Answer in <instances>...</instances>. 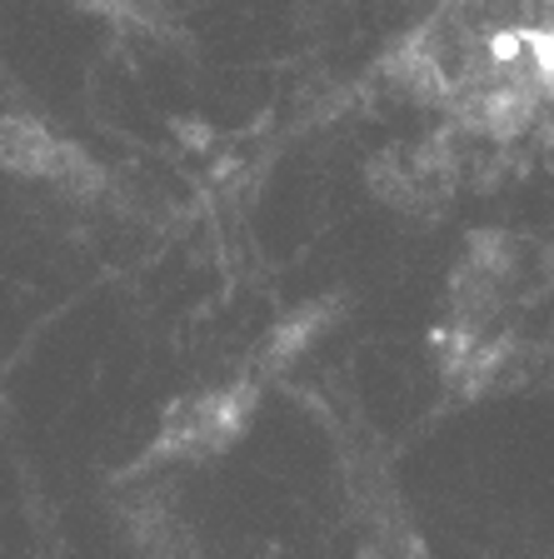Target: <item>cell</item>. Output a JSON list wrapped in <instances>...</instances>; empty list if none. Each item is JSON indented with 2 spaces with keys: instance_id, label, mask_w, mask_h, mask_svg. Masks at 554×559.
I'll use <instances>...</instances> for the list:
<instances>
[{
  "instance_id": "2",
  "label": "cell",
  "mask_w": 554,
  "mask_h": 559,
  "mask_svg": "<svg viewBox=\"0 0 554 559\" xmlns=\"http://www.w3.org/2000/svg\"><path fill=\"white\" fill-rule=\"evenodd\" d=\"M439 380L460 400L554 384V235L474 230L445 280Z\"/></svg>"
},
{
  "instance_id": "1",
  "label": "cell",
  "mask_w": 554,
  "mask_h": 559,
  "mask_svg": "<svg viewBox=\"0 0 554 559\" xmlns=\"http://www.w3.org/2000/svg\"><path fill=\"white\" fill-rule=\"evenodd\" d=\"M380 75L495 186L554 140V0H420Z\"/></svg>"
}]
</instances>
